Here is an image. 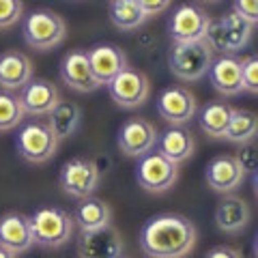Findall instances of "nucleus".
Segmentation results:
<instances>
[{
	"instance_id": "ddd939ff",
	"label": "nucleus",
	"mask_w": 258,
	"mask_h": 258,
	"mask_svg": "<svg viewBox=\"0 0 258 258\" xmlns=\"http://www.w3.org/2000/svg\"><path fill=\"white\" fill-rule=\"evenodd\" d=\"M157 129L147 118H129L118 132V149L127 157H142L155 149Z\"/></svg>"
},
{
	"instance_id": "20e7f679",
	"label": "nucleus",
	"mask_w": 258,
	"mask_h": 258,
	"mask_svg": "<svg viewBox=\"0 0 258 258\" xmlns=\"http://www.w3.org/2000/svg\"><path fill=\"white\" fill-rule=\"evenodd\" d=\"M254 26L247 20H243L235 11L224 13L222 18L211 20V26L207 30L205 41L211 45L213 54H237L249 43Z\"/></svg>"
},
{
	"instance_id": "f704fd0d",
	"label": "nucleus",
	"mask_w": 258,
	"mask_h": 258,
	"mask_svg": "<svg viewBox=\"0 0 258 258\" xmlns=\"http://www.w3.org/2000/svg\"><path fill=\"white\" fill-rule=\"evenodd\" d=\"M0 258H18L15 254H11L9 249H5V247H0Z\"/></svg>"
},
{
	"instance_id": "aec40b11",
	"label": "nucleus",
	"mask_w": 258,
	"mask_h": 258,
	"mask_svg": "<svg viewBox=\"0 0 258 258\" xmlns=\"http://www.w3.org/2000/svg\"><path fill=\"white\" fill-rule=\"evenodd\" d=\"M157 153L164 155L168 161L172 164H183L194 155V149H196V142H194V134L187 127L183 125H172L168 127L166 132L157 134Z\"/></svg>"
},
{
	"instance_id": "6ab92c4d",
	"label": "nucleus",
	"mask_w": 258,
	"mask_h": 258,
	"mask_svg": "<svg viewBox=\"0 0 258 258\" xmlns=\"http://www.w3.org/2000/svg\"><path fill=\"white\" fill-rule=\"evenodd\" d=\"M207 74L215 91L226 97H235L243 91V84H241V58L237 54L215 56Z\"/></svg>"
},
{
	"instance_id": "9b49d317",
	"label": "nucleus",
	"mask_w": 258,
	"mask_h": 258,
	"mask_svg": "<svg viewBox=\"0 0 258 258\" xmlns=\"http://www.w3.org/2000/svg\"><path fill=\"white\" fill-rule=\"evenodd\" d=\"M80 258H120L125 252V243L114 226H103L97 230L80 232L76 241Z\"/></svg>"
},
{
	"instance_id": "9d476101",
	"label": "nucleus",
	"mask_w": 258,
	"mask_h": 258,
	"mask_svg": "<svg viewBox=\"0 0 258 258\" xmlns=\"http://www.w3.org/2000/svg\"><path fill=\"white\" fill-rule=\"evenodd\" d=\"M179 179V166L168 161L159 153H147L142 155L138 168H136V181L149 194H164L172 187Z\"/></svg>"
},
{
	"instance_id": "c756f323",
	"label": "nucleus",
	"mask_w": 258,
	"mask_h": 258,
	"mask_svg": "<svg viewBox=\"0 0 258 258\" xmlns=\"http://www.w3.org/2000/svg\"><path fill=\"white\" fill-rule=\"evenodd\" d=\"M241 84H243V91L252 95L258 91V58L254 54L241 58Z\"/></svg>"
},
{
	"instance_id": "6e6552de",
	"label": "nucleus",
	"mask_w": 258,
	"mask_h": 258,
	"mask_svg": "<svg viewBox=\"0 0 258 258\" xmlns=\"http://www.w3.org/2000/svg\"><path fill=\"white\" fill-rule=\"evenodd\" d=\"M209 26H211L209 13L203 9V7L191 5V3L176 7L170 22H168V30H170L172 43L205 41Z\"/></svg>"
},
{
	"instance_id": "72a5a7b5",
	"label": "nucleus",
	"mask_w": 258,
	"mask_h": 258,
	"mask_svg": "<svg viewBox=\"0 0 258 258\" xmlns=\"http://www.w3.org/2000/svg\"><path fill=\"white\" fill-rule=\"evenodd\" d=\"M205 258H243V254L230 245H217L213 249H209Z\"/></svg>"
},
{
	"instance_id": "2f4dec72",
	"label": "nucleus",
	"mask_w": 258,
	"mask_h": 258,
	"mask_svg": "<svg viewBox=\"0 0 258 258\" xmlns=\"http://www.w3.org/2000/svg\"><path fill=\"white\" fill-rule=\"evenodd\" d=\"M232 11L247 20L252 26L258 22V0H232Z\"/></svg>"
},
{
	"instance_id": "5701e85b",
	"label": "nucleus",
	"mask_w": 258,
	"mask_h": 258,
	"mask_svg": "<svg viewBox=\"0 0 258 258\" xmlns=\"http://www.w3.org/2000/svg\"><path fill=\"white\" fill-rule=\"evenodd\" d=\"M71 217H74L80 232H88V230H97V228H103V226H110L112 209L106 200L88 196V198L80 200Z\"/></svg>"
},
{
	"instance_id": "412c9836",
	"label": "nucleus",
	"mask_w": 258,
	"mask_h": 258,
	"mask_svg": "<svg viewBox=\"0 0 258 258\" xmlns=\"http://www.w3.org/2000/svg\"><path fill=\"white\" fill-rule=\"evenodd\" d=\"M249 205L241 196L226 194L215 207V226L226 235H237L243 232L249 224Z\"/></svg>"
},
{
	"instance_id": "393cba45",
	"label": "nucleus",
	"mask_w": 258,
	"mask_h": 258,
	"mask_svg": "<svg viewBox=\"0 0 258 258\" xmlns=\"http://www.w3.org/2000/svg\"><path fill=\"white\" fill-rule=\"evenodd\" d=\"M82 120V108L69 101H60L50 114H47V127L54 132L58 140L71 138Z\"/></svg>"
},
{
	"instance_id": "4468645a",
	"label": "nucleus",
	"mask_w": 258,
	"mask_h": 258,
	"mask_svg": "<svg viewBox=\"0 0 258 258\" xmlns=\"http://www.w3.org/2000/svg\"><path fill=\"white\" fill-rule=\"evenodd\" d=\"M18 99H20L24 114L47 116L60 103V95H58V88H56L50 80L32 78L26 86L20 88Z\"/></svg>"
},
{
	"instance_id": "423d86ee",
	"label": "nucleus",
	"mask_w": 258,
	"mask_h": 258,
	"mask_svg": "<svg viewBox=\"0 0 258 258\" xmlns=\"http://www.w3.org/2000/svg\"><path fill=\"white\" fill-rule=\"evenodd\" d=\"M15 149L20 157L30 164H45L58 151V138L47 127L45 120H28L15 136Z\"/></svg>"
},
{
	"instance_id": "a878e982",
	"label": "nucleus",
	"mask_w": 258,
	"mask_h": 258,
	"mask_svg": "<svg viewBox=\"0 0 258 258\" xmlns=\"http://www.w3.org/2000/svg\"><path fill=\"white\" fill-rule=\"evenodd\" d=\"M110 22L118 30H136L147 22V13L136 0H110Z\"/></svg>"
},
{
	"instance_id": "39448f33",
	"label": "nucleus",
	"mask_w": 258,
	"mask_h": 258,
	"mask_svg": "<svg viewBox=\"0 0 258 258\" xmlns=\"http://www.w3.org/2000/svg\"><path fill=\"white\" fill-rule=\"evenodd\" d=\"M213 58L215 54L207 41L172 43L170 52H168L170 71L179 80H185V82H196V80L207 76Z\"/></svg>"
},
{
	"instance_id": "cd10ccee",
	"label": "nucleus",
	"mask_w": 258,
	"mask_h": 258,
	"mask_svg": "<svg viewBox=\"0 0 258 258\" xmlns=\"http://www.w3.org/2000/svg\"><path fill=\"white\" fill-rule=\"evenodd\" d=\"M24 120V110L15 93L0 91V132H11Z\"/></svg>"
},
{
	"instance_id": "f257e3e1",
	"label": "nucleus",
	"mask_w": 258,
	"mask_h": 258,
	"mask_svg": "<svg viewBox=\"0 0 258 258\" xmlns=\"http://www.w3.org/2000/svg\"><path fill=\"white\" fill-rule=\"evenodd\" d=\"M194 245L196 226L179 213L155 215L140 230V247L149 258H185Z\"/></svg>"
},
{
	"instance_id": "0eeeda50",
	"label": "nucleus",
	"mask_w": 258,
	"mask_h": 258,
	"mask_svg": "<svg viewBox=\"0 0 258 258\" xmlns=\"http://www.w3.org/2000/svg\"><path fill=\"white\" fill-rule=\"evenodd\" d=\"M58 183L67 196L78 198V200L88 198L99 187V168H97L93 159L74 157L62 164Z\"/></svg>"
},
{
	"instance_id": "4be33fe9",
	"label": "nucleus",
	"mask_w": 258,
	"mask_h": 258,
	"mask_svg": "<svg viewBox=\"0 0 258 258\" xmlns=\"http://www.w3.org/2000/svg\"><path fill=\"white\" fill-rule=\"evenodd\" d=\"M32 80V60L22 52H3L0 54V88L3 91H20Z\"/></svg>"
},
{
	"instance_id": "7ed1b4c3",
	"label": "nucleus",
	"mask_w": 258,
	"mask_h": 258,
	"mask_svg": "<svg viewBox=\"0 0 258 258\" xmlns=\"http://www.w3.org/2000/svg\"><path fill=\"white\" fill-rule=\"evenodd\" d=\"M22 35L32 50L47 52L62 43V39L67 37V24L50 9H35L22 18Z\"/></svg>"
},
{
	"instance_id": "f3484780",
	"label": "nucleus",
	"mask_w": 258,
	"mask_h": 258,
	"mask_svg": "<svg viewBox=\"0 0 258 258\" xmlns=\"http://www.w3.org/2000/svg\"><path fill=\"white\" fill-rule=\"evenodd\" d=\"M60 80L64 86H69L71 91H78V93H91V91L99 88L84 50H74V52H67L62 56Z\"/></svg>"
},
{
	"instance_id": "dca6fc26",
	"label": "nucleus",
	"mask_w": 258,
	"mask_h": 258,
	"mask_svg": "<svg viewBox=\"0 0 258 258\" xmlns=\"http://www.w3.org/2000/svg\"><path fill=\"white\" fill-rule=\"evenodd\" d=\"M35 245L30 228V217L24 213H5L0 217V247L9 249L11 254H24Z\"/></svg>"
},
{
	"instance_id": "f8f14e48",
	"label": "nucleus",
	"mask_w": 258,
	"mask_h": 258,
	"mask_svg": "<svg viewBox=\"0 0 258 258\" xmlns=\"http://www.w3.org/2000/svg\"><path fill=\"white\" fill-rule=\"evenodd\" d=\"M198 103L185 86H166L157 97V114L168 125H185L196 116Z\"/></svg>"
},
{
	"instance_id": "e433bc0d",
	"label": "nucleus",
	"mask_w": 258,
	"mask_h": 258,
	"mask_svg": "<svg viewBox=\"0 0 258 258\" xmlns=\"http://www.w3.org/2000/svg\"><path fill=\"white\" fill-rule=\"evenodd\" d=\"M120 258H125V256H120Z\"/></svg>"
},
{
	"instance_id": "f03ea898",
	"label": "nucleus",
	"mask_w": 258,
	"mask_h": 258,
	"mask_svg": "<svg viewBox=\"0 0 258 258\" xmlns=\"http://www.w3.org/2000/svg\"><path fill=\"white\" fill-rule=\"evenodd\" d=\"M30 228L35 243L41 247H62L76 235V222L71 213L60 207H41L30 215Z\"/></svg>"
},
{
	"instance_id": "1a4fd4ad",
	"label": "nucleus",
	"mask_w": 258,
	"mask_h": 258,
	"mask_svg": "<svg viewBox=\"0 0 258 258\" xmlns=\"http://www.w3.org/2000/svg\"><path fill=\"white\" fill-rule=\"evenodd\" d=\"M112 101L123 110L140 108L151 95V82L149 78L138 69H125L118 76H114L106 84Z\"/></svg>"
},
{
	"instance_id": "2eb2a0df",
	"label": "nucleus",
	"mask_w": 258,
	"mask_h": 258,
	"mask_svg": "<svg viewBox=\"0 0 258 258\" xmlns=\"http://www.w3.org/2000/svg\"><path fill=\"white\" fill-rule=\"evenodd\" d=\"M86 56H88L91 71L99 86H106L112 78L127 69V54L118 45H112V43L93 45L86 52Z\"/></svg>"
},
{
	"instance_id": "c9c22d12",
	"label": "nucleus",
	"mask_w": 258,
	"mask_h": 258,
	"mask_svg": "<svg viewBox=\"0 0 258 258\" xmlns=\"http://www.w3.org/2000/svg\"><path fill=\"white\" fill-rule=\"evenodd\" d=\"M209 3H215V0H209Z\"/></svg>"
},
{
	"instance_id": "a211bd4d",
	"label": "nucleus",
	"mask_w": 258,
	"mask_h": 258,
	"mask_svg": "<svg viewBox=\"0 0 258 258\" xmlns=\"http://www.w3.org/2000/svg\"><path fill=\"white\" fill-rule=\"evenodd\" d=\"M207 183L217 194H232L245 181V172L235 155H217L207 164Z\"/></svg>"
},
{
	"instance_id": "c85d7f7f",
	"label": "nucleus",
	"mask_w": 258,
	"mask_h": 258,
	"mask_svg": "<svg viewBox=\"0 0 258 258\" xmlns=\"http://www.w3.org/2000/svg\"><path fill=\"white\" fill-rule=\"evenodd\" d=\"M24 18L22 0H0V30L15 26Z\"/></svg>"
},
{
	"instance_id": "b1692460",
	"label": "nucleus",
	"mask_w": 258,
	"mask_h": 258,
	"mask_svg": "<svg viewBox=\"0 0 258 258\" xmlns=\"http://www.w3.org/2000/svg\"><path fill=\"white\" fill-rule=\"evenodd\" d=\"M232 110L235 108H230L228 103H224V101L205 103L200 110H196L200 129H203L209 138H224V132L232 116Z\"/></svg>"
},
{
	"instance_id": "7c9ffc66",
	"label": "nucleus",
	"mask_w": 258,
	"mask_h": 258,
	"mask_svg": "<svg viewBox=\"0 0 258 258\" xmlns=\"http://www.w3.org/2000/svg\"><path fill=\"white\" fill-rule=\"evenodd\" d=\"M237 161L241 164V168H243V172L252 174L256 172V142L249 140V142H243L241 144V149L237 151Z\"/></svg>"
},
{
	"instance_id": "473e14b6",
	"label": "nucleus",
	"mask_w": 258,
	"mask_h": 258,
	"mask_svg": "<svg viewBox=\"0 0 258 258\" xmlns=\"http://www.w3.org/2000/svg\"><path fill=\"white\" fill-rule=\"evenodd\" d=\"M136 3H138V5H140V9L147 13V18H151V15L164 13L168 7H170L172 0H136Z\"/></svg>"
},
{
	"instance_id": "bb28decb",
	"label": "nucleus",
	"mask_w": 258,
	"mask_h": 258,
	"mask_svg": "<svg viewBox=\"0 0 258 258\" xmlns=\"http://www.w3.org/2000/svg\"><path fill=\"white\" fill-rule=\"evenodd\" d=\"M256 129H258L256 112H252V110H232V116H230V123L224 132V138L230 140V142L243 144V142L254 140Z\"/></svg>"
}]
</instances>
